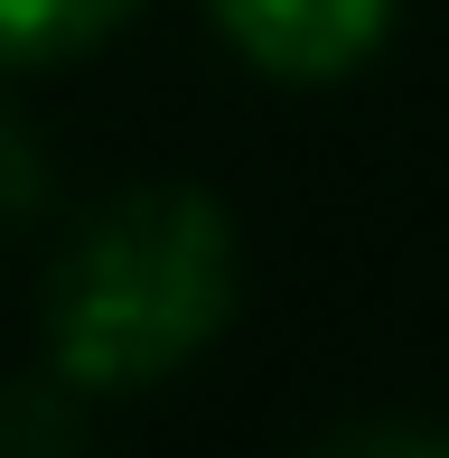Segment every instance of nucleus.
I'll use <instances>...</instances> for the list:
<instances>
[{
  "mask_svg": "<svg viewBox=\"0 0 449 458\" xmlns=\"http://www.w3.org/2000/svg\"><path fill=\"white\" fill-rule=\"evenodd\" d=\"M243 300V243L234 216L207 187H122L66 234L38 300L47 374L75 384L85 403H131L188 374L234 327Z\"/></svg>",
  "mask_w": 449,
  "mask_h": 458,
  "instance_id": "1",
  "label": "nucleus"
},
{
  "mask_svg": "<svg viewBox=\"0 0 449 458\" xmlns=\"http://www.w3.org/2000/svg\"><path fill=\"white\" fill-rule=\"evenodd\" d=\"M207 19L272 85H346L384 56L402 0H207Z\"/></svg>",
  "mask_w": 449,
  "mask_h": 458,
  "instance_id": "2",
  "label": "nucleus"
},
{
  "mask_svg": "<svg viewBox=\"0 0 449 458\" xmlns=\"http://www.w3.org/2000/svg\"><path fill=\"white\" fill-rule=\"evenodd\" d=\"M131 19H140V0H0V75L94 56L104 38L131 29Z\"/></svg>",
  "mask_w": 449,
  "mask_h": 458,
  "instance_id": "3",
  "label": "nucleus"
},
{
  "mask_svg": "<svg viewBox=\"0 0 449 458\" xmlns=\"http://www.w3.org/2000/svg\"><path fill=\"white\" fill-rule=\"evenodd\" d=\"M85 393L56 384V374H29V384H0V449H66L85 440Z\"/></svg>",
  "mask_w": 449,
  "mask_h": 458,
  "instance_id": "4",
  "label": "nucleus"
},
{
  "mask_svg": "<svg viewBox=\"0 0 449 458\" xmlns=\"http://www.w3.org/2000/svg\"><path fill=\"white\" fill-rule=\"evenodd\" d=\"M38 216H47V140L0 94V234H19V225H38Z\"/></svg>",
  "mask_w": 449,
  "mask_h": 458,
  "instance_id": "5",
  "label": "nucleus"
}]
</instances>
